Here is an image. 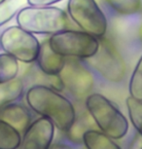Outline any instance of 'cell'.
I'll use <instances>...</instances> for the list:
<instances>
[{
	"mask_svg": "<svg viewBox=\"0 0 142 149\" xmlns=\"http://www.w3.org/2000/svg\"><path fill=\"white\" fill-rule=\"evenodd\" d=\"M26 100L32 111L50 120L60 132L67 133L76 122L77 115L73 103L48 86H31L26 93Z\"/></svg>",
	"mask_w": 142,
	"mask_h": 149,
	"instance_id": "cell-1",
	"label": "cell"
},
{
	"mask_svg": "<svg viewBox=\"0 0 142 149\" xmlns=\"http://www.w3.org/2000/svg\"><path fill=\"white\" fill-rule=\"evenodd\" d=\"M89 115L97 129L114 140L124 139L130 129L127 117L103 95L91 93L85 100Z\"/></svg>",
	"mask_w": 142,
	"mask_h": 149,
	"instance_id": "cell-2",
	"label": "cell"
},
{
	"mask_svg": "<svg viewBox=\"0 0 142 149\" xmlns=\"http://www.w3.org/2000/svg\"><path fill=\"white\" fill-rule=\"evenodd\" d=\"M19 26L32 34H55L68 29L70 22L64 11L57 7H26L17 15Z\"/></svg>",
	"mask_w": 142,
	"mask_h": 149,
	"instance_id": "cell-3",
	"label": "cell"
},
{
	"mask_svg": "<svg viewBox=\"0 0 142 149\" xmlns=\"http://www.w3.org/2000/svg\"><path fill=\"white\" fill-rule=\"evenodd\" d=\"M49 43L53 51L62 57L85 61L96 55L99 39L84 31L66 29L53 34Z\"/></svg>",
	"mask_w": 142,
	"mask_h": 149,
	"instance_id": "cell-4",
	"label": "cell"
},
{
	"mask_svg": "<svg viewBox=\"0 0 142 149\" xmlns=\"http://www.w3.org/2000/svg\"><path fill=\"white\" fill-rule=\"evenodd\" d=\"M85 63L104 80L110 83H121L127 73L123 57L112 42L102 37L96 55L85 60Z\"/></svg>",
	"mask_w": 142,
	"mask_h": 149,
	"instance_id": "cell-5",
	"label": "cell"
},
{
	"mask_svg": "<svg viewBox=\"0 0 142 149\" xmlns=\"http://www.w3.org/2000/svg\"><path fill=\"white\" fill-rule=\"evenodd\" d=\"M40 42L32 33L18 26H10L0 35V47L6 54L24 63L36 61Z\"/></svg>",
	"mask_w": 142,
	"mask_h": 149,
	"instance_id": "cell-6",
	"label": "cell"
},
{
	"mask_svg": "<svg viewBox=\"0 0 142 149\" xmlns=\"http://www.w3.org/2000/svg\"><path fill=\"white\" fill-rule=\"evenodd\" d=\"M67 8L69 17L82 31L97 39L105 35L106 17L94 0H69Z\"/></svg>",
	"mask_w": 142,
	"mask_h": 149,
	"instance_id": "cell-7",
	"label": "cell"
},
{
	"mask_svg": "<svg viewBox=\"0 0 142 149\" xmlns=\"http://www.w3.org/2000/svg\"><path fill=\"white\" fill-rule=\"evenodd\" d=\"M64 88L78 98H87L94 87V78L87 64L78 58H68L60 73ZM85 98V100H86Z\"/></svg>",
	"mask_w": 142,
	"mask_h": 149,
	"instance_id": "cell-8",
	"label": "cell"
},
{
	"mask_svg": "<svg viewBox=\"0 0 142 149\" xmlns=\"http://www.w3.org/2000/svg\"><path fill=\"white\" fill-rule=\"evenodd\" d=\"M55 130L54 124L50 120L44 117L37 118L24 131L18 149H50Z\"/></svg>",
	"mask_w": 142,
	"mask_h": 149,
	"instance_id": "cell-9",
	"label": "cell"
},
{
	"mask_svg": "<svg viewBox=\"0 0 142 149\" xmlns=\"http://www.w3.org/2000/svg\"><path fill=\"white\" fill-rule=\"evenodd\" d=\"M66 58L62 56L57 54L50 47L49 39L41 43L40 51L36 60L37 66L40 71L48 76L60 75L65 65Z\"/></svg>",
	"mask_w": 142,
	"mask_h": 149,
	"instance_id": "cell-10",
	"label": "cell"
},
{
	"mask_svg": "<svg viewBox=\"0 0 142 149\" xmlns=\"http://www.w3.org/2000/svg\"><path fill=\"white\" fill-rule=\"evenodd\" d=\"M0 120L10 125L21 134L24 133L32 122L29 109L17 102L0 108Z\"/></svg>",
	"mask_w": 142,
	"mask_h": 149,
	"instance_id": "cell-11",
	"label": "cell"
},
{
	"mask_svg": "<svg viewBox=\"0 0 142 149\" xmlns=\"http://www.w3.org/2000/svg\"><path fill=\"white\" fill-rule=\"evenodd\" d=\"M82 142L87 149H122L113 139L94 129H89L85 132Z\"/></svg>",
	"mask_w": 142,
	"mask_h": 149,
	"instance_id": "cell-12",
	"label": "cell"
},
{
	"mask_svg": "<svg viewBox=\"0 0 142 149\" xmlns=\"http://www.w3.org/2000/svg\"><path fill=\"white\" fill-rule=\"evenodd\" d=\"M24 83L19 78L0 84V108L16 102L24 94Z\"/></svg>",
	"mask_w": 142,
	"mask_h": 149,
	"instance_id": "cell-13",
	"label": "cell"
},
{
	"mask_svg": "<svg viewBox=\"0 0 142 149\" xmlns=\"http://www.w3.org/2000/svg\"><path fill=\"white\" fill-rule=\"evenodd\" d=\"M19 70V63L15 58L6 53L0 54V84L16 79Z\"/></svg>",
	"mask_w": 142,
	"mask_h": 149,
	"instance_id": "cell-14",
	"label": "cell"
},
{
	"mask_svg": "<svg viewBox=\"0 0 142 149\" xmlns=\"http://www.w3.org/2000/svg\"><path fill=\"white\" fill-rule=\"evenodd\" d=\"M21 139L18 131L0 120V149H18Z\"/></svg>",
	"mask_w": 142,
	"mask_h": 149,
	"instance_id": "cell-15",
	"label": "cell"
},
{
	"mask_svg": "<svg viewBox=\"0 0 142 149\" xmlns=\"http://www.w3.org/2000/svg\"><path fill=\"white\" fill-rule=\"evenodd\" d=\"M126 105L130 123L142 137V102L129 95L126 100Z\"/></svg>",
	"mask_w": 142,
	"mask_h": 149,
	"instance_id": "cell-16",
	"label": "cell"
},
{
	"mask_svg": "<svg viewBox=\"0 0 142 149\" xmlns=\"http://www.w3.org/2000/svg\"><path fill=\"white\" fill-rule=\"evenodd\" d=\"M26 2L27 0H6L0 4V27L18 15Z\"/></svg>",
	"mask_w": 142,
	"mask_h": 149,
	"instance_id": "cell-17",
	"label": "cell"
},
{
	"mask_svg": "<svg viewBox=\"0 0 142 149\" xmlns=\"http://www.w3.org/2000/svg\"><path fill=\"white\" fill-rule=\"evenodd\" d=\"M130 97L142 102V56L132 71L129 82Z\"/></svg>",
	"mask_w": 142,
	"mask_h": 149,
	"instance_id": "cell-18",
	"label": "cell"
},
{
	"mask_svg": "<svg viewBox=\"0 0 142 149\" xmlns=\"http://www.w3.org/2000/svg\"><path fill=\"white\" fill-rule=\"evenodd\" d=\"M120 15L129 16L138 12L141 8V0H104Z\"/></svg>",
	"mask_w": 142,
	"mask_h": 149,
	"instance_id": "cell-19",
	"label": "cell"
},
{
	"mask_svg": "<svg viewBox=\"0 0 142 149\" xmlns=\"http://www.w3.org/2000/svg\"><path fill=\"white\" fill-rule=\"evenodd\" d=\"M62 1V0H27V3L34 7H47Z\"/></svg>",
	"mask_w": 142,
	"mask_h": 149,
	"instance_id": "cell-20",
	"label": "cell"
},
{
	"mask_svg": "<svg viewBox=\"0 0 142 149\" xmlns=\"http://www.w3.org/2000/svg\"><path fill=\"white\" fill-rule=\"evenodd\" d=\"M50 149H73V148L66 144H55V145H52Z\"/></svg>",
	"mask_w": 142,
	"mask_h": 149,
	"instance_id": "cell-21",
	"label": "cell"
},
{
	"mask_svg": "<svg viewBox=\"0 0 142 149\" xmlns=\"http://www.w3.org/2000/svg\"><path fill=\"white\" fill-rule=\"evenodd\" d=\"M139 36H140V39H141V41H142V24H141L140 29H139Z\"/></svg>",
	"mask_w": 142,
	"mask_h": 149,
	"instance_id": "cell-22",
	"label": "cell"
},
{
	"mask_svg": "<svg viewBox=\"0 0 142 149\" xmlns=\"http://www.w3.org/2000/svg\"><path fill=\"white\" fill-rule=\"evenodd\" d=\"M5 1H6V0H0V4L3 3V2H5Z\"/></svg>",
	"mask_w": 142,
	"mask_h": 149,
	"instance_id": "cell-23",
	"label": "cell"
},
{
	"mask_svg": "<svg viewBox=\"0 0 142 149\" xmlns=\"http://www.w3.org/2000/svg\"><path fill=\"white\" fill-rule=\"evenodd\" d=\"M141 149H142V147H141Z\"/></svg>",
	"mask_w": 142,
	"mask_h": 149,
	"instance_id": "cell-24",
	"label": "cell"
}]
</instances>
